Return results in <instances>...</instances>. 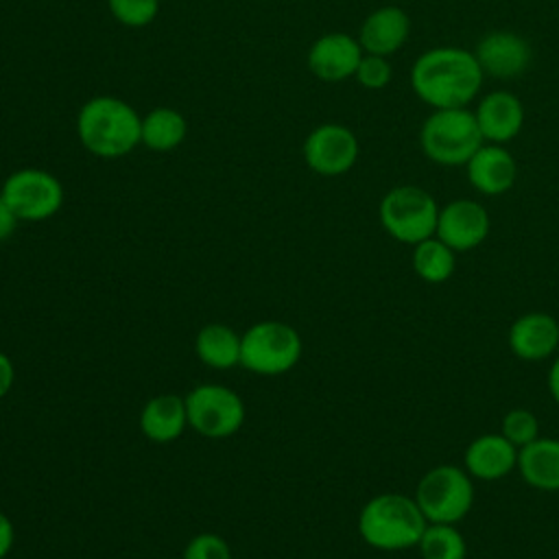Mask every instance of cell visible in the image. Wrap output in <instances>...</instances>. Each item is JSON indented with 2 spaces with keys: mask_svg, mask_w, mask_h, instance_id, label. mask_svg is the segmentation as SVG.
Returning a JSON list of instances; mask_svg holds the SVG:
<instances>
[{
  "mask_svg": "<svg viewBox=\"0 0 559 559\" xmlns=\"http://www.w3.org/2000/svg\"><path fill=\"white\" fill-rule=\"evenodd\" d=\"M485 74L472 50L435 46L411 66L413 94L432 109L467 107L480 92Z\"/></svg>",
  "mask_w": 559,
  "mask_h": 559,
  "instance_id": "6da1fadb",
  "label": "cell"
},
{
  "mask_svg": "<svg viewBox=\"0 0 559 559\" xmlns=\"http://www.w3.org/2000/svg\"><path fill=\"white\" fill-rule=\"evenodd\" d=\"M428 520L413 496L384 491L369 498L358 513V533L376 550L417 548Z\"/></svg>",
  "mask_w": 559,
  "mask_h": 559,
  "instance_id": "7a4b0ae2",
  "label": "cell"
},
{
  "mask_svg": "<svg viewBox=\"0 0 559 559\" xmlns=\"http://www.w3.org/2000/svg\"><path fill=\"white\" fill-rule=\"evenodd\" d=\"M142 118L135 109L116 96L90 98L76 118L81 144L103 159H116L131 153L140 142Z\"/></svg>",
  "mask_w": 559,
  "mask_h": 559,
  "instance_id": "3957f363",
  "label": "cell"
},
{
  "mask_svg": "<svg viewBox=\"0 0 559 559\" xmlns=\"http://www.w3.org/2000/svg\"><path fill=\"white\" fill-rule=\"evenodd\" d=\"M483 142V133L469 107L432 109L419 129L424 155L439 166H465Z\"/></svg>",
  "mask_w": 559,
  "mask_h": 559,
  "instance_id": "277c9868",
  "label": "cell"
},
{
  "mask_svg": "<svg viewBox=\"0 0 559 559\" xmlns=\"http://www.w3.org/2000/svg\"><path fill=\"white\" fill-rule=\"evenodd\" d=\"M382 229L402 245H417L437 231V199L413 183H402L384 192L378 205Z\"/></svg>",
  "mask_w": 559,
  "mask_h": 559,
  "instance_id": "5b68a950",
  "label": "cell"
},
{
  "mask_svg": "<svg viewBox=\"0 0 559 559\" xmlns=\"http://www.w3.org/2000/svg\"><path fill=\"white\" fill-rule=\"evenodd\" d=\"M413 498L428 522L456 524L472 511L474 480L463 467L441 463L419 478Z\"/></svg>",
  "mask_w": 559,
  "mask_h": 559,
  "instance_id": "8992f818",
  "label": "cell"
},
{
  "mask_svg": "<svg viewBox=\"0 0 559 559\" xmlns=\"http://www.w3.org/2000/svg\"><path fill=\"white\" fill-rule=\"evenodd\" d=\"M304 352L299 332L284 321L253 323L240 343V365L260 376L290 371Z\"/></svg>",
  "mask_w": 559,
  "mask_h": 559,
  "instance_id": "52a82bcc",
  "label": "cell"
},
{
  "mask_svg": "<svg viewBox=\"0 0 559 559\" xmlns=\"http://www.w3.org/2000/svg\"><path fill=\"white\" fill-rule=\"evenodd\" d=\"M188 426L207 439H225L240 430L245 404L225 384H199L186 397Z\"/></svg>",
  "mask_w": 559,
  "mask_h": 559,
  "instance_id": "ba28073f",
  "label": "cell"
},
{
  "mask_svg": "<svg viewBox=\"0 0 559 559\" xmlns=\"http://www.w3.org/2000/svg\"><path fill=\"white\" fill-rule=\"evenodd\" d=\"M2 199L20 221H46L63 205L61 181L41 168H22L11 173L0 190Z\"/></svg>",
  "mask_w": 559,
  "mask_h": 559,
  "instance_id": "9c48e42d",
  "label": "cell"
},
{
  "mask_svg": "<svg viewBox=\"0 0 559 559\" xmlns=\"http://www.w3.org/2000/svg\"><path fill=\"white\" fill-rule=\"evenodd\" d=\"M360 146L352 129L338 122H323L304 142V159L310 170L323 177H338L354 168Z\"/></svg>",
  "mask_w": 559,
  "mask_h": 559,
  "instance_id": "30bf717a",
  "label": "cell"
},
{
  "mask_svg": "<svg viewBox=\"0 0 559 559\" xmlns=\"http://www.w3.org/2000/svg\"><path fill=\"white\" fill-rule=\"evenodd\" d=\"M483 74L498 81H513L528 72L533 63V48L515 31H489L472 50Z\"/></svg>",
  "mask_w": 559,
  "mask_h": 559,
  "instance_id": "8fae6325",
  "label": "cell"
},
{
  "mask_svg": "<svg viewBox=\"0 0 559 559\" xmlns=\"http://www.w3.org/2000/svg\"><path fill=\"white\" fill-rule=\"evenodd\" d=\"M491 218L483 203L474 199H454L439 207L435 236L452 251L463 253L483 245L489 236Z\"/></svg>",
  "mask_w": 559,
  "mask_h": 559,
  "instance_id": "7c38bea8",
  "label": "cell"
},
{
  "mask_svg": "<svg viewBox=\"0 0 559 559\" xmlns=\"http://www.w3.org/2000/svg\"><path fill=\"white\" fill-rule=\"evenodd\" d=\"M511 354L524 362H539L559 349V321L548 312H524L507 332Z\"/></svg>",
  "mask_w": 559,
  "mask_h": 559,
  "instance_id": "4fadbf2b",
  "label": "cell"
},
{
  "mask_svg": "<svg viewBox=\"0 0 559 559\" xmlns=\"http://www.w3.org/2000/svg\"><path fill=\"white\" fill-rule=\"evenodd\" d=\"M365 50L358 37L347 33H325L308 50L310 72L328 83L345 81L356 74Z\"/></svg>",
  "mask_w": 559,
  "mask_h": 559,
  "instance_id": "5bb4252c",
  "label": "cell"
},
{
  "mask_svg": "<svg viewBox=\"0 0 559 559\" xmlns=\"http://www.w3.org/2000/svg\"><path fill=\"white\" fill-rule=\"evenodd\" d=\"M463 168L472 188L485 197L509 192L518 179V164L507 144L483 142Z\"/></svg>",
  "mask_w": 559,
  "mask_h": 559,
  "instance_id": "9a60e30c",
  "label": "cell"
},
{
  "mask_svg": "<svg viewBox=\"0 0 559 559\" xmlns=\"http://www.w3.org/2000/svg\"><path fill=\"white\" fill-rule=\"evenodd\" d=\"M478 129L485 142L509 144L515 140L524 127V105L522 100L507 90H493L485 94L474 109Z\"/></svg>",
  "mask_w": 559,
  "mask_h": 559,
  "instance_id": "2e32d148",
  "label": "cell"
},
{
  "mask_svg": "<svg viewBox=\"0 0 559 559\" xmlns=\"http://www.w3.org/2000/svg\"><path fill=\"white\" fill-rule=\"evenodd\" d=\"M518 450L500 432L478 435L463 452V469L476 480H500L518 467Z\"/></svg>",
  "mask_w": 559,
  "mask_h": 559,
  "instance_id": "e0dca14e",
  "label": "cell"
},
{
  "mask_svg": "<svg viewBox=\"0 0 559 559\" xmlns=\"http://www.w3.org/2000/svg\"><path fill=\"white\" fill-rule=\"evenodd\" d=\"M411 35V17L402 7L384 4L371 11L358 31V41L365 52L391 57L397 52Z\"/></svg>",
  "mask_w": 559,
  "mask_h": 559,
  "instance_id": "ac0fdd59",
  "label": "cell"
},
{
  "mask_svg": "<svg viewBox=\"0 0 559 559\" xmlns=\"http://www.w3.org/2000/svg\"><path fill=\"white\" fill-rule=\"evenodd\" d=\"M522 480L537 491H559V439L537 437L518 450Z\"/></svg>",
  "mask_w": 559,
  "mask_h": 559,
  "instance_id": "d6986e66",
  "label": "cell"
},
{
  "mask_svg": "<svg viewBox=\"0 0 559 559\" xmlns=\"http://www.w3.org/2000/svg\"><path fill=\"white\" fill-rule=\"evenodd\" d=\"M186 426V400L177 393H162L151 397L140 413V430L155 443H170L179 439Z\"/></svg>",
  "mask_w": 559,
  "mask_h": 559,
  "instance_id": "ffe728a7",
  "label": "cell"
},
{
  "mask_svg": "<svg viewBox=\"0 0 559 559\" xmlns=\"http://www.w3.org/2000/svg\"><path fill=\"white\" fill-rule=\"evenodd\" d=\"M242 334L225 323H207L194 338L199 360L212 369H231L240 365Z\"/></svg>",
  "mask_w": 559,
  "mask_h": 559,
  "instance_id": "44dd1931",
  "label": "cell"
},
{
  "mask_svg": "<svg viewBox=\"0 0 559 559\" xmlns=\"http://www.w3.org/2000/svg\"><path fill=\"white\" fill-rule=\"evenodd\" d=\"M188 133L186 118L170 107H157L142 118L140 142L151 151H173L177 148Z\"/></svg>",
  "mask_w": 559,
  "mask_h": 559,
  "instance_id": "7402d4cb",
  "label": "cell"
},
{
  "mask_svg": "<svg viewBox=\"0 0 559 559\" xmlns=\"http://www.w3.org/2000/svg\"><path fill=\"white\" fill-rule=\"evenodd\" d=\"M411 266L415 275L428 284H443L454 275L456 251H452L443 240L430 236L413 245Z\"/></svg>",
  "mask_w": 559,
  "mask_h": 559,
  "instance_id": "603a6c76",
  "label": "cell"
},
{
  "mask_svg": "<svg viewBox=\"0 0 559 559\" xmlns=\"http://www.w3.org/2000/svg\"><path fill=\"white\" fill-rule=\"evenodd\" d=\"M421 559H465L467 542L456 524L428 522L417 544Z\"/></svg>",
  "mask_w": 559,
  "mask_h": 559,
  "instance_id": "cb8c5ba5",
  "label": "cell"
},
{
  "mask_svg": "<svg viewBox=\"0 0 559 559\" xmlns=\"http://www.w3.org/2000/svg\"><path fill=\"white\" fill-rule=\"evenodd\" d=\"M500 435H504L515 448H522L539 437V419L528 408H511L500 421Z\"/></svg>",
  "mask_w": 559,
  "mask_h": 559,
  "instance_id": "d4e9b609",
  "label": "cell"
},
{
  "mask_svg": "<svg viewBox=\"0 0 559 559\" xmlns=\"http://www.w3.org/2000/svg\"><path fill=\"white\" fill-rule=\"evenodd\" d=\"M111 15L131 28L146 26L159 11V0H107Z\"/></svg>",
  "mask_w": 559,
  "mask_h": 559,
  "instance_id": "484cf974",
  "label": "cell"
},
{
  "mask_svg": "<svg viewBox=\"0 0 559 559\" xmlns=\"http://www.w3.org/2000/svg\"><path fill=\"white\" fill-rule=\"evenodd\" d=\"M354 79L365 90H382V87H386L391 83V79H393V68H391L389 57L365 52L360 63H358V68H356Z\"/></svg>",
  "mask_w": 559,
  "mask_h": 559,
  "instance_id": "4316f807",
  "label": "cell"
},
{
  "mask_svg": "<svg viewBox=\"0 0 559 559\" xmlns=\"http://www.w3.org/2000/svg\"><path fill=\"white\" fill-rule=\"evenodd\" d=\"M181 559H231V548L216 533H199L188 542Z\"/></svg>",
  "mask_w": 559,
  "mask_h": 559,
  "instance_id": "83f0119b",
  "label": "cell"
},
{
  "mask_svg": "<svg viewBox=\"0 0 559 559\" xmlns=\"http://www.w3.org/2000/svg\"><path fill=\"white\" fill-rule=\"evenodd\" d=\"M17 223H20V218L15 216V212L9 207V203L0 194V242L7 240L15 231Z\"/></svg>",
  "mask_w": 559,
  "mask_h": 559,
  "instance_id": "f1b7e54d",
  "label": "cell"
},
{
  "mask_svg": "<svg viewBox=\"0 0 559 559\" xmlns=\"http://www.w3.org/2000/svg\"><path fill=\"white\" fill-rule=\"evenodd\" d=\"M13 380H15V367L11 358L4 352H0V400L11 391Z\"/></svg>",
  "mask_w": 559,
  "mask_h": 559,
  "instance_id": "f546056e",
  "label": "cell"
},
{
  "mask_svg": "<svg viewBox=\"0 0 559 559\" xmlns=\"http://www.w3.org/2000/svg\"><path fill=\"white\" fill-rule=\"evenodd\" d=\"M13 539H15L13 522L9 520V515H4L0 511V559H4L9 555V550L13 548Z\"/></svg>",
  "mask_w": 559,
  "mask_h": 559,
  "instance_id": "4dcf8cb0",
  "label": "cell"
},
{
  "mask_svg": "<svg viewBox=\"0 0 559 559\" xmlns=\"http://www.w3.org/2000/svg\"><path fill=\"white\" fill-rule=\"evenodd\" d=\"M546 384H548V393H550L552 402L559 406V354L552 358V362L548 367Z\"/></svg>",
  "mask_w": 559,
  "mask_h": 559,
  "instance_id": "1f68e13d",
  "label": "cell"
},
{
  "mask_svg": "<svg viewBox=\"0 0 559 559\" xmlns=\"http://www.w3.org/2000/svg\"><path fill=\"white\" fill-rule=\"evenodd\" d=\"M4 559H7V557H4Z\"/></svg>",
  "mask_w": 559,
  "mask_h": 559,
  "instance_id": "d6a6232c",
  "label": "cell"
}]
</instances>
